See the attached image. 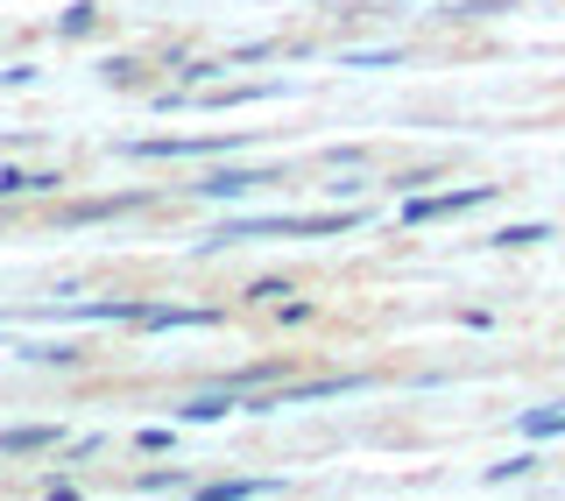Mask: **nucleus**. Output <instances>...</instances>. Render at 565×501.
Returning <instances> with one entry per match:
<instances>
[{
	"instance_id": "1",
	"label": "nucleus",
	"mask_w": 565,
	"mask_h": 501,
	"mask_svg": "<svg viewBox=\"0 0 565 501\" xmlns=\"http://www.w3.org/2000/svg\"><path fill=\"white\" fill-rule=\"evenodd\" d=\"M502 184H467V191H411L403 199V226H431V220H459V212H481L494 205Z\"/></svg>"
},
{
	"instance_id": "2",
	"label": "nucleus",
	"mask_w": 565,
	"mask_h": 501,
	"mask_svg": "<svg viewBox=\"0 0 565 501\" xmlns=\"http://www.w3.org/2000/svg\"><path fill=\"white\" fill-rule=\"evenodd\" d=\"M247 135H163V141H120V156H135V163H199V156H226L241 149Z\"/></svg>"
},
{
	"instance_id": "3",
	"label": "nucleus",
	"mask_w": 565,
	"mask_h": 501,
	"mask_svg": "<svg viewBox=\"0 0 565 501\" xmlns=\"http://www.w3.org/2000/svg\"><path fill=\"white\" fill-rule=\"evenodd\" d=\"M64 445V424H8L0 431V452L8 459H35V452H57Z\"/></svg>"
},
{
	"instance_id": "4",
	"label": "nucleus",
	"mask_w": 565,
	"mask_h": 501,
	"mask_svg": "<svg viewBox=\"0 0 565 501\" xmlns=\"http://www.w3.org/2000/svg\"><path fill=\"white\" fill-rule=\"evenodd\" d=\"M262 184H276V170H205L199 184V199H247V191H262Z\"/></svg>"
},
{
	"instance_id": "5",
	"label": "nucleus",
	"mask_w": 565,
	"mask_h": 501,
	"mask_svg": "<svg viewBox=\"0 0 565 501\" xmlns=\"http://www.w3.org/2000/svg\"><path fill=\"white\" fill-rule=\"evenodd\" d=\"M50 191H64V170H22V163L0 170V199H50Z\"/></svg>"
},
{
	"instance_id": "6",
	"label": "nucleus",
	"mask_w": 565,
	"mask_h": 501,
	"mask_svg": "<svg viewBox=\"0 0 565 501\" xmlns=\"http://www.w3.org/2000/svg\"><path fill=\"white\" fill-rule=\"evenodd\" d=\"M149 205V191H120V199H93V205H71V226H106V220H128V212Z\"/></svg>"
},
{
	"instance_id": "7",
	"label": "nucleus",
	"mask_w": 565,
	"mask_h": 501,
	"mask_svg": "<svg viewBox=\"0 0 565 501\" xmlns=\"http://www.w3.org/2000/svg\"><path fill=\"white\" fill-rule=\"evenodd\" d=\"M290 85H212V93H184V106H255V99H282Z\"/></svg>"
},
{
	"instance_id": "8",
	"label": "nucleus",
	"mask_w": 565,
	"mask_h": 501,
	"mask_svg": "<svg viewBox=\"0 0 565 501\" xmlns=\"http://www.w3.org/2000/svg\"><path fill=\"white\" fill-rule=\"evenodd\" d=\"M177 326H220V311H184V303H141V332H177Z\"/></svg>"
},
{
	"instance_id": "9",
	"label": "nucleus",
	"mask_w": 565,
	"mask_h": 501,
	"mask_svg": "<svg viewBox=\"0 0 565 501\" xmlns=\"http://www.w3.org/2000/svg\"><path fill=\"white\" fill-rule=\"evenodd\" d=\"M234 409H241L234 388H212V396H184L177 417H184V424H220V417H234Z\"/></svg>"
},
{
	"instance_id": "10",
	"label": "nucleus",
	"mask_w": 565,
	"mask_h": 501,
	"mask_svg": "<svg viewBox=\"0 0 565 501\" xmlns=\"http://www.w3.org/2000/svg\"><path fill=\"white\" fill-rule=\"evenodd\" d=\"M523 438H530V445H544V438H565V403L523 409Z\"/></svg>"
},
{
	"instance_id": "11",
	"label": "nucleus",
	"mask_w": 565,
	"mask_h": 501,
	"mask_svg": "<svg viewBox=\"0 0 565 501\" xmlns=\"http://www.w3.org/2000/svg\"><path fill=\"white\" fill-rule=\"evenodd\" d=\"M93 29H99V8H93V0H71V8L57 14V35H64V43H85Z\"/></svg>"
},
{
	"instance_id": "12",
	"label": "nucleus",
	"mask_w": 565,
	"mask_h": 501,
	"mask_svg": "<svg viewBox=\"0 0 565 501\" xmlns=\"http://www.w3.org/2000/svg\"><path fill=\"white\" fill-rule=\"evenodd\" d=\"M282 480H199V494L212 501H247V494H276Z\"/></svg>"
},
{
	"instance_id": "13",
	"label": "nucleus",
	"mask_w": 565,
	"mask_h": 501,
	"mask_svg": "<svg viewBox=\"0 0 565 501\" xmlns=\"http://www.w3.org/2000/svg\"><path fill=\"white\" fill-rule=\"evenodd\" d=\"M135 488H141V494H199V480L177 473V467H163V473H135Z\"/></svg>"
},
{
	"instance_id": "14",
	"label": "nucleus",
	"mask_w": 565,
	"mask_h": 501,
	"mask_svg": "<svg viewBox=\"0 0 565 501\" xmlns=\"http://www.w3.org/2000/svg\"><path fill=\"white\" fill-rule=\"evenodd\" d=\"M537 467H544L537 452H516V459H494V467H488V488H509V480H530V473H537Z\"/></svg>"
},
{
	"instance_id": "15",
	"label": "nucleus",
	"mask_w": 565,
	"mask_h": 501,
	"mask_svg": "<svg viewBox=\"0 0 565 501\" xmlns=\"http://www.w3.org/2000/svg\"><path fill=\"white\" fill-rule=\"evenodd\" d=\"M282 297H297L290 276H255V283L241 290V303H282Z\"/></svg>"
},
{
	"instance_id": "16",
	"label": "nucleus",
	"mask_w": 565,
	"mask_h": 501,
	"mask_svg": "<svg viewBox=\"0 0 565 501\" xmlns=\"http://www.w3.org/2000/svg\"><path fill=\"white\" fill-rule=\"evenodd\" d=\"M488 14H509V0H459V8L438 14V22H488Z\"/></svg>"
},
{
	"instance_id": "17",
	"label": "nucleus",
	"mask_w": 565,
	"mask_h": 501,
	"mask_svg": "<svg viewBox=\"0 0 565 501\" xmlns=\"http://www.w3.org/2000/svg\"><path fill=\"white\" fill-rule=\"evenodd\" d=\"M99 78L114 85V93H128V85H141V57H106V64H99Z\"/></svg>"
},
{
	"instance_id": "18",
	"label": "nucleus",
	"mask_w": 565,
	"mask_h": 501,
	"mask_svg": "<svg viewBox=\"0 0 565 501\" xmlns=\"http://www.w3.org/2000/svg\"><path fill=\"white\" fill-rule=\"evenodd\" d=\"M552 241V226H502V234H488V247H537Z\"/></svg>"
},
{
	"instance_id": "19",
	"label": "nucleus",
	"mask_w": 565,
	"mask_h": 501,
	"mask_svg": "<svg viewBox=\"0 0 565 501\" xmlns=\"http://www.w3.org/2000/svg\"><path fill=\"white\" fill-rule=\"evenodd\" d=\"M282 43H241V50H226V71H247V64H269Z\"/></svg>"
},
{
	"instance_id": "20",
	"label": "nucleus",
	"mask_w": 565,
	"mask_h": 501,
	"mask_svg": "<svg viewBox=\"0 0 565 501\" xmlns=\"http://www.w3.org/2000/svg\"><path fill=\"white\" fill-rule=\"evenodd\" d=\"M22 361H43V367H71L78 347H22Z\"/></svg>"
},
{
	"instance_id": "21",
	"label": "nucleus",
	"mask_w": 565,
	"mask_h": 501,
	"mask_svg": "<svg viewBox=\"0 0 565 501\" xmlns=\"http://www.w3.org/2000/svg\"><path fill=\"white\" fill-rule=\"evenodd\" d=\"M396 184H403V191H417V184H438V163H417V170H403Z\"/></svg>"
}]
</instances>
